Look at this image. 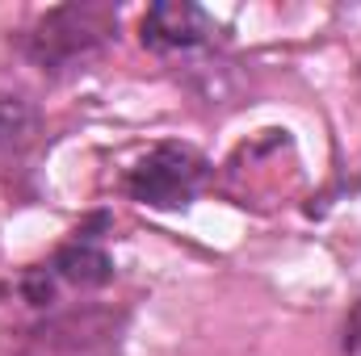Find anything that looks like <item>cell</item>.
I'll list each match as a JSON object with an SVG mask.
<instances>
[{
  "label": "cell",
  "instance_id": "7a4b0ae2",
  "mask_svg": "<svg viewBox=\"0 0 361 356\" xmlns=\"http://www.w3.org/2000/svg\"><path fill=\"white\" fill-rule=\"evenodd\" d=\"M105 227H109V218L105 214H92L80 231H72V239L63 248H55L51 260L25 268L21 298L34 310H51L63 289H80V293L105 289L114 281V256L105 248Z\"/></svg>",
  "mask_w": 361,
  "mask_h": 356
},
{
  "label": "cell",
  "instance_id": "6da1fadb",
  "mask_svg": "<svg viewBox=\"0 0 361 356\" xmlns=\"http://www.w3.org/2000/svg\"><path fill=\"white\" fill-rule=\"evenodd\" d=\"M114 42H118V4H105V0L55 4L17 34V51L47 80H68L85 72Z\"/></svg>",
  "mask_w": 361,
  "mask_h": 356
},
{
  "label": "cell",
  "instance_id": "5b68a950",
  "mask_svg": "<svg viewBox=\"0 0 361 356\" xmlns=\"http://www.w3.org/2000/svg\"><path fill=\"white\" fill-rule=\"evenodd\" d=\"M42 134V113L30 96L0 89V164L25 160V151Z\"/></svg>",
  "mask_w": 361,
  "mask_h": 356
},
{
  "label": "cell",
  "instance_id": "8992f818",
  "mask_svg": "<svg viewBox=\"0 0 361 356\" xmlns=\"http://www.w3.org/2000/svg\"><path fill=\"white\" fill-rule=\"evenodd\" d=\"M341 356H361V298L349 306L341 323Z\"/></svg>",
  "mask_w": 361,
  "mask_h": 356
},
{
  "label": "cell",
  "instance_id": "3957f363",
  "mask_svg": "<svg viewBox=\"0 0 361 356\" xmlns=\"http://www.w3.org/2000/svg\"><path fill=\"white\" fill-rule=\"evenodd\" d=\"M206 180H210V160L202 151H193L185 143H160L126 168L122 189L130 201L173 214V210H189L197 201Z\"/></svg>",
  "mask_w": 361,
  "mask_h": 356
},
{
  "label": "cell",
  "instance_id": "277c9868",
  "mask_svg": "<svg viewBox=\"0 0 361 356\" xmlns=\"http://www.w3.org/2000/svg\"><path fill=\"white\" fill-rule=\"evenodd\" d=\"M219 21L193 0H156L139 21V42L152 55H202L219 42Z\"/></svg>",
  "mask_w": 361,
  "mask_h": 356
}]
</instances>
